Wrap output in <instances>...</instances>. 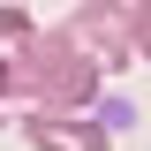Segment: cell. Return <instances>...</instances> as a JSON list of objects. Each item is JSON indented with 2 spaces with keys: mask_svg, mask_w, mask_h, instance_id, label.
<instances>
[{
  "mask_svg": "<svg viewBox=\"0 0 151 151\" xmlns=\"http://www.w3.org/2000/svg\"><path fill=\"white\" fill-rule=\"evenodd\" d=\"M136 60H151V8L136 15Z\"/></svg>",
  "mask_w": 151,
  "mask_h": 151,
  "instance_id": "cell-5",
  "label": "cell"
},
{
  "mask_svg": "<svg viewBox=\"0 0 151 151\" xmlns=\"http://www.w3.org/2000/svg\"><path fill=\"white\" fill-rule=\"evenodd\" d=\"M23 136H30L38 151H106V129H98V121H68V113H30Z\"/></svg>",
  "mask_w": 151,
  "mask_h": 151,
  "instance_id": "cell-3",
  "label": "cell"
},
{
  "mask_svg": "<svg viewBox=\"0 0 151 151\" xmlns=\"http://www.w3.org/2000/svg\"><path fill=\"white\" fill-rule=\"evenodd\" d=\"M0 91H15V76H8V68H0Z\"/></svg>",
  "mask_w": 151,
  "mask_h": 151,
  "instance_id": "cell-6",
  "label": "cell"
},
{
  "mask_svg": "<svg viewBox=\"0 0 151 151\" xmlns=\"http://www.w3.org/2000/svg\"><path fill=\"white\" fill-rule=\"evenodd\" d=\"M144 8L151 0H83L76 23H68V38L98 68H121V60H136V15H144Z\"/></svg>",
  "mask_w": 151,
  "mask_h": 151,
  "instance_id": "cell-2",
  "label": "cell"
},
{
  "mask_svg": "<svg viewBox=\"0 0 151 151\" xmlns=\"http://www.w3.org/2000/svg\"><path fill=\"white\" fill-rule=\"evenodd\" d=\"M98 76H106V68H98L68 30H45V38H38V53L15 68V91H30L38 113H76V106H91Z\"/></svg>",
  "mask_w": 151,
  "mask_h": 151,
  "instance_id": "cell-1",
  "label": "cell"
},
{
  "mask_svg": "<svg viewBox=\"0 0 151 151\" xmlns=\"http://www.w3.org/2000/svg\"><path fill=\"white\" fill-rule=\"evenodd\" d=\"M38 38H45V30H38V23H30V15H23V8H0V68L15 76V68H23V60H30V53H38Z\"/></svg>",
  "mask_w": 151,
  "mask_h": 151,
  "instance_id": "cell-4",
  "label": "cell"
}]
</instances>
